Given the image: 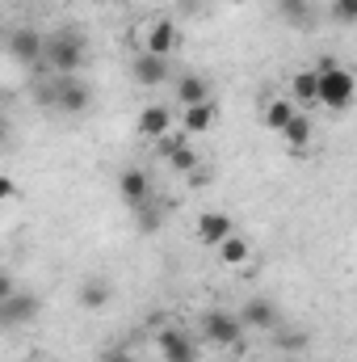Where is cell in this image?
Masks as SVG:
<instances>
[{"label": "cell", "instance_id": "obj_1", "mask_svg": "<svg viewBox=\"0 0 357 362\" xmlns=\"http://www.w3.org/2000/svg\"><path fill=\"white\" fill-rule=\"evenodd\" d=\"M353 101H357V76L328 59L320 68V105L328 114H345V110H353Z\"/></svg>", "mask_w": 357, "mask_h": 362}, {"label": "cell", "instance_id": "obj_2", "mask_svg": "<svg viewBox=\"0 0 357 362\" xmlns=\"http://www.w3.org/2000/svg\"><path fill=\"white\" fill-rule=\"evenodd\" d=\"M42 64L51 68V76H80V68H85V38L72 34V30L51 34V38H47V59H42Z\"/></svg>", "mask_w": 357, "mask_h": 362}, {"label": "cell", "instance_id": "obj_3", "mask_svg": "<svg viewBox=\"0 0 357 362\" xmlns=\"http://www.w3.org/2000/svg\"><path fill=\"white\" fill-rule=\"evenodd\" d=\"M202 337H206L210 346H227V350H236V346L244 341V320H240V312L206 308V312H202Z\"/></svg>", "mask_w": 357, "mask_h": 362}, {"label": "cell", "instance_id": "obj_4", "mask_svg": "<svg viewBox=\"0 0 357 362\" xmlns=\"http://www.w3.org/2000/svg\"><path fill=\"white\" fill-rule=\"evenodd\" d=\"M89 105H92V89L80 76H55V110L59 114L80 118V114H89Z\"/></svg>", "mask_w": 357, "mask_h": 362}, {"label": "cell", "instance_id": "obj_5", "mask_svg": "<svg viewBox=\"0 0 357 362\" xmlns=\"http://www.w3.org/2000/svg\"><path fill=\"white\" fill-rule=\"evenodd\" d=\"M8 55H13L17 64H25V68L42 64V59H47V34H38L34 25L13 30V34H8Z\"/></svg>", "mask_w": 357, "mask_h": 362}, {"label": "cell", "instance_id": "obj_6", "mask_svg": "<svg viewBox=\"0 0 357 362\" xmlns=\"http://www.w3.org/2000/svg\"><path fill=\"white\" fill-rule=\"evenodd\" d=\"M169 76H173V64H169L164 55H152V51H139V55L131 59V81H135V85H143V89H156V85H169Z\"/></svg>", "mask_w": 357, "mask_h": 362}, {"label": "cell", "instance_id": "obj_7", "mask_svg": "<svg viewBox=\"0 0 357 362\" xmlns=\"http://www.w3.org/2000/svg\"><path fill=\"white\" fill-rule=\"evenodd\" d=\"M135 131H139L143 139L160 144L169 131H177V114H173L164 101H152V105H143V110H139V122H135Z\"/></svg>", "mask_w": 357, "mask_h": 362}, {"label": "cell", "instance_id": "obj_8", "mask_svg": "<svg viewBox=\"0 0 357 362\" xmlns=\"http://www.w3.org/2000/svg\"><path fill=\"white\" fill-rule=\"evenodd\" d=\"M193 232H198V240H202L206 249H219V245H227V240L236 236V219H231L227 211H202Z\"/></svg>", "mask_w": 357, "mask_h": 362}, {"label": "cell", "instance_id": "obj_9", "mask_svg": "<svg viewBox=\"0 0 357 362\" xmlns=\"http://www.w3.org/2000/svg\"><path fill=\"white\" fill-rule=\"evenodd\" d=\"M38 295H25V291H13V295H4L0 299V320H4V329H21V325H30L34 316H38Z\"/></svg>", "mask_w": 357, "mask_h": 362}, {"label": "cell", "instance_id": "obj_10", "mask_svg": "<svg viewBox=\"0 0 357 362\" xmlns=\"http://www.w3.org/2000/svg\"><path fill=\"white\" fill-rule=\"evenodd\" d=\"M118 194H122V202L131 206V211H139V206H147L152 202V177L143 173V169H122L118 173Z\"/></svg>", "mask_w": 357, "mask_h": 362}, {"label": "cell", "instance_id": "obj_11", "mask_svg": "<svg viewBox=\"0 0 357 362\" xmlns=\"http://www.w3.org/2000/svg\"><path fill=\"white\" fill-rule=\"evenodd\" d=\"M156 350H160V358L164 362H198V346H193V337L181 333V329H160V333H156Z\"/></svg>", "mask_w": 357, "mask_h": 362}, {"label": "cell", "instance_id": "obj_12", "mask_svg": "<svg viewBox=\"0 0 357 362\" xmlns=\"http://www.w3.org/2000/svg\"><path fill=\"white\" fill-rule=\"evenodd\" d=\"M181 47V25L173 17H160V21H152L147 25V38H143V51H152V55H173Z\"/></svg>", "mask_w": 357, "mask_h": 362}, {"label": "cell", "instance_id": "obj_13", "mask_svg": "<svg viewBox=\"0 0 357 362\" xmlns=\"http://www.w3.org/2000/svg\"><path fill=\"white\" fill-rule=\"evenodd\" d=\"M240 320H244V329L269 333V329H277V325H282V312H277V303H273V299H248V303L240 308Z\"/></svg>", "mask_w": 357, "mask_h": 362}, {"label": "cell", "instance_id": "obj_14", "mask_svg": "<svg viewBox=\"0 0 357 362\" xmlns=\"http://www.w3.org/2000/svg\"><path fill=\"white\" fill-rule=\"evenodd\" d=\"M290 101H294L298 110L320 105V68H303V72L290 76Z\"/></svg>", "mask_w": 357, "mask_h": 362}, {"label": "cell", "instance_id": "obj_15", "mask_svg": "<svg viewBox=\"0 0 357 362\" xmlns=\"http://www.w3.org/2000/svg\"><path fill=\"white\" fill-rule=\"evenodd\" d=\"M214 118H219V105H214V101L185 105V110L177 114V122H181V131H185V135H206V131L214 127Z\"/></svg>", "mask_w": 357, "mask_h": 362}, {"label": "cell", "instance_id": "obj_16", "mask_svg": "<svg viewBox=\"0 0 357 362\" xmlns=\"http://www.w3.org/2000/svg\"><path fill=\"white\" fill-rule=\"evenodd\" d=\"M273 13H277V21H286L290 30H311V25H315V4H311V0H277Z\"/></svg>", "mask_w": 357, "mask_h": 362}, {"label": "cell", "instance_id": "obj_17", "mask_svg": "<svg viewBox=\"0 0 357 362\" xmlns=\"http://www.w3.org/2000/svg\"><path fill=\"white\" fill-rule=\"evenodd\" d=\"M311 135H315V127H311V114H307V110H298V114H294V122L282 131V139H286V148H290L294 156H298V152H307Z\"/></svg>", "mask_w": 357, "mask_h": 362}, {"label": "cell", "instance_id": "obj_18", "mask_svg": "<svg viewBox=\"0 0 357 362\" xmlns=\"http://www.w3.org/2000/svg\"><path fill=\"white\" fill-rule=\"evenodd\" d=\"M294 114H298V105H294L290 97H273L265 105V114H261V122H265V131H277V135H282V131L294 122Z\"/></svg>", "mask_w": 357, "mask_h": 362}, {"label": "cell", "instance_id": "obj_19", "mask_svg": "<svg viewBox=\"0 0 357 362\" xmlns=\"http://www.w3.org/2000/svg\"><path fill=\"white\" fill-rule=\"evenodd\" d=\"M114 299V286H109V278H85L80 282V308H89V312H101L105 303Z\"/></svg>", "mask_w": 357, "mask_h": 362}, {"label": "cell", "instance_id": "obj_20", "mask_svg": "<svg viewBox=\"0 0 357 362\" xmlns=\"http://www.w3.org/2000/svg\"><path fill=\"white\" fill-rule=\"evenodd\" d=\"M177 101H181V110H185V105H202V101H210V81L198 76V72L181 76L177 81Z\"/></svg>", "mask_w": 357, "mask_h": 362}, {"label": "cell", "instance_id": "obj_21", "mask_svg": "<svg viewBox=\"0 0 357 362\" xmlns=\"http://www.w3.org/2000/svg\"><path fill=\"white\" fill-rule=\"evenodd\" d=\"M248 257H253V245H248V240H244L240 232H236V236H231L227 245H219V262H223V266H231V270L248 266Z\"/></svg>", "mask_w": 357, "mask_h": 362}, {"label": "cell", "instance_id": "obj_22", "mask_svg": "<svg viewBox=\"0 0 357 362\" xmlns=\"http://www.w3.org/2000/svg\"><path fill=\"white\" fill-rule=\"evenodd\" d=\"M169 169H173V173H181V177H189L193 169H202L198 148H181V152H173V156H169Z\"/></svg>", "mask_w": 357, "mask_h": 362}, {"label": "cell", "instance_id": "obj_23", "mask_svg": "<svg viewBox=\"0 0 357 362\" xmlns=\"http://www.w3.org/2000/svg\"><path fill=\"white\" fill-rule=\"evenodd\" d=\"M185 139H189V135H185V131H169V135H164V139H160V144H156V152H160V156H164V160H169V156H173V152H181V148H189V144H185Z\"/></svg>", "mask_w": 357, "mask_h": 362}, {"label": "cell", "instance_id": "obj_24", "mask_svg": "<svg viewBox=\"0 0 357 362\" xmlns=\"http://www.w3.org/2000/svg\"><path fill=\"white\" fill-rule=\"evenodd\" d=\"M332 17L341 25H357V0H332Z\"/></svg>", "mask_w": 357, "mask_h": 362}, {"label": "cell", "instance_id": "obj_25", "mask_svg": "<svg viewBox=\"0 0 357 362\" xmlns=\"http://www.w3.org/2000/svg\"><path fill=\"white\" fill-rule=\"evenodd\" d=\"M135 215H139V228H143V232H156V228H160V211H156V202L139 206Z\"/></svg>", "mask_w": 357, "mask_h": 362}, {"label": "cell", "instance_id": "obj_26", "mask_svg": "<svg viewBox=\"0 0 357 362\" xmlns=\"http://www.w3.org/2000/svg\"><path fill=\"white\" fill-rule=\"evenodd\" d=\"M189 185H193V189L210 185V169H206V165H202V169H193V173H189Z\"/></svg>", "mask_w": 357, "mask_h": 362}, {"label": "cell", "instance_id": "obj_27", "mask_svg": "<svg viewBox=\"0 0 357 362\" xmlns=\"http://www.w3.org/2000/svg\"><path fill=\"white\" fill-rule=\"evenodd\" d=\"M101 362H135V358H131V354H122V350H114V354H105Z\"/></svg>", "mask_w": 357, "mask_h": 362}, {"label": "cell", "instance_id": "obj_28", "mask_svg": "<svg viewBox=\"0 0 357 362\" xmlns=\"http://www.w3.org/2000/svg\"><path fill=\"white\" fill-rule=\"evenodd\" d=\"M231 4H253V0H231Z\"/></svg>", "mask_w": 357, "mask_h": 362}]
</instances>
